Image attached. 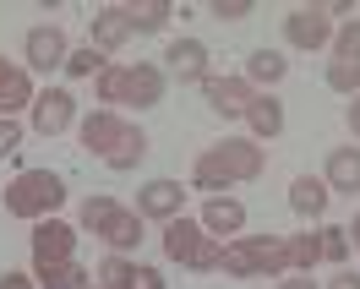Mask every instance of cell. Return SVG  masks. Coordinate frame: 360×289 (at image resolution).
Instances as JSON below:
<instances>
[{"label": "cell", "mask_w": 360, "mask_h": 289, "mask_svg": "<svg viewBox=\"0 0 360 289\" xmlns=\"http://www.w3.org/2000/svg\"><path fill=\"white\" fill-rule=\"evenodd\" d=\"M98 93H104V98H115V104H136V110H148V104H158V98H164V77H158V66L110 71Z\"/></svg>", "instance_id": "cell-1"}, {"label": "cell", "mask_w": 360, "mask_h": 289, "mask_svg": "<svg viewBox=\"0 0 360 289\" xmlns=\"http://www.w3.org/2000/svg\"><path fill=\"white\" fill-rule=\"evenodd\" d=\"M180 202H186V191L175 180H148L142 197H136V213L142 219H180Z\"/></svg>", "instance_id": "cell-2"}, {"label": "cell", "mask_w": 360, "mask_h": 289, "mask_svg": "<svg viewBox=\"0 0 360 289\" xmlns=\"http://www.w3.org/2000/svg\"><path fill=\"white\" fill-rule=\"evenodd\" d=\"M251 82H240V77H207V104L219 115H246L251 110Z\"/></svg>", "instance_id": "cell-3"}, {"label": "cell", "mask_w": 360, "mask_h": 289, "mask_svg": "<svg viewBox=\"0 0 360 289\" xmlns=\"http://www.w3.org/2000/svg\"><path fill=\"white\" fill-rule=\"evenodd\" d=\"M278 257H290V245H278V240H251V245H240V251H229L224 267H229V273H262V267H278Z\"/></svg>", "instance_id": "cell-4"}, {"label": "cell", "mask_w": 360, "mask_h": 289, "mask_svg": "<svg viewBox=\"0 0 360 289\" xmlns=\"http://www.w3.org/2000/svg\"><path fill=\"white\" fill-rule=\"evenodd\" d=\"M27 60L39 71H55L66 60V39H60V27H33L27 33Z\"/></svg>", "instance_id": "cell-5"}, {"label": "cell", "mask_w": 360, "mask_h": 289, "mask_svg": "<svg viewBox=\"0 0 360 289\" xmlns=\"http://www.w3.org/2000/svg\"><path fill=\"white\" fill-rule=\"evenodd\" d=\"M328 186L333 191H360V148H333L328 153Z\"/></svg>", "instance_id": "cell-6"}, {"label": "cell", "mask_w": 360, "mask_h": 289, "mask_svg": "<svg viewBox=\"0 0 360 289\" xmlns=\"http://www.w3.org/2000/svg\"><path fill=\"white\" fill-rule=\"evenodd\" d=\"M169 251H175V257H191V267H219V251H213V245H197V229H191V224H175V229H169Z\"/></svg>", "instance_id": "cell-7"}, {"label": "cell", "mask_w": 360, "mask_h": 289, "mask_svg": "<svg viewBox=\"0 0 360 289\" xmlns=\"http://www.w3.org/2000/svg\"><path fill=\"white\" fill-rule=\"evenodd\" d=\"M120 136H126V126H120L115 115H88V126H82V142H88L93 153H104V158H110V148Z\"/></svg>", "instance_id": "cell-8"}, {"label": "cell", "mask_w": 360, "mask_h": 289, "mask_svg": "<svg viewBox=\"0 0 360 289\" xmlns=\"http://www.w3.org/2000/svg\"><path fill=\"white\" fill-rule=\"evenodd\" d=\"M290 207L295 213H300V219H316V213H322V207H328V186H322V180H295L290 186Z\"/></svg>", "instance_id": "cell-9"}, {"label": "cell", "mask_w": 360, "mask_h": 289, "mask_svg": "<svg viewBox=\"0 0 360 289\" xmlns=\"http://www.w3.org/2000/svg\"><path fill=\"white\" fill-rule=\"evenodd\" d=\"M284 33H290V44H322V39H328V17H322V11H295L290 23H284Z\"/></svg>", "instance_id": "cell-10"}, {"label": "cell", "mask_w": 360, "mask_h": 289, "mask_svg": "<svg viewBox=\"0 0 360 289\" xmlns=\"http://www.w3.org/2000/svg\"><path fill=\"white\" fill-rule=\"evenodd\" d=\"M164 66H169V71H180V77H202V71H207V55H202V44L180 39V44H169V49H164Z\"/></svg>", "instance_id": "cell-11"}, {"label": "cell", "mask_w": 360, "mask_h": 289, "mask_svg": "<svg viewBox=\"0 0 360 289\" xmlns=\"http://www.w3.org/2000/svg\"><path fill=\"white\" fill-rule=\"evenodd\" d=\"M202 219H207V229H213V235H235V229L246 224V207H240L235 197H219V202H207Z\"/></svg>", "instance_id": "cell-12"}, {"label": "cell", "mask_w": 360, "mask_h": 289, "mask_svg": "<svg viewBox=\"0 0 360 289\" xmlns=\"http://www.w3.org/2000/svg\"><path fill=\"white\" fill-rule=\"evenodd\" d=\"M39 131H60V126H66L71 120V93L66 88H55V93H44V98H39Z\"/></svg>", "instance_id": "cell-13"}, {"label": "cell", "mask_w": 360, "mask_h": 289, "mask_svg": "<svg viewBox=\"0 0 360 289\" xmlns=\"http://www.w3.org/2000/svg\"><path fill=\"white\" fill-rule=\"evenodd\" d=\"M126 33H131L126 11H104V17L93 23V44H98V49H120V44H126Z\"/></svg>", "instance_id": "cell-14"}, {"label": "cell", "mask_w": 360, "mask_h": 289, "mask_svg": "<svg viewBox=\"0 0 360 289\" xmlns=\"http://www.w3.org/2000/svg\"><path fill=\"white\" fill-rule=\"evenodd\" d=\"M246 120H251V136H273L284 126V110H278V98H251Z\"/></svg>", "instance_id": "cell-15"}, {"label": "cell", "mask_w": 360, "mask_h": 289, "mask_svg": "<svg viewBox=\"0 0 360 289\" xmlns=\"http://www.w3.org/2000/svg\"><path fill=\"white\" fill-rule=\"evenodd\" d=\"M33 202H39V207H55V202H60V180H49V175L27 180L22 191H17V207H33Z\"/></svg>", "instance_id": "cell-16"}, {"label": "cell", "mask_w": 360, "mask_h": 289, "mask_svg": "<svg viewBox=\"0 0 360 289\" xmlns=\"http://www.w3.org/2000/svg\"><path fill=\"white\" fill-rule=\"evenodd\" d=\"M17 104H27V77L0 60V110H17Z\"/></svg>", "instance_id": "cell-17"}, {"label": "cell", "mask_w": 360, "mask_h": 289, "mask_svg": "<svg viewBox=\"0 0 360 289\" xmlns=\"http://www.w3.org/2000/svg\"><path fill=\"white\" fill-rule=\"evenodd\" d=\"M284 66H290V60H284L278 49H257L246 71H251V82H278V77H284Z\"/></svg>", "instance_id": "cell-18"}, {"label": "cell", "mask_w": 360, "mask_h": 289, "mask_svg": "<svg viewBox=\"0 0 360 289\" xmlns=\"http://www.w3.org/2000/svg\"><path fill=\"white\" fill-rule=\"evenodd\" d=\"M219 164H224V169H240V175H257V148H246V142H224V148H219Z\"/></svg>", "instance_id": "cell-19"}, {"label": "cell", "mask_w": 360, "mask_h": 289, "mask_svg": "<svg viewBox=\"0 0 360 289\" xmlns=\"http://www.w3.org/2000/svg\"><path fill=\"white\" fill-rule=\"evenodd\" d=\"M142 153H148V142H142V131H126V136H120V142L110 148V164H115V169H131V164H136Z\"/></svg>", "instance_id": "cell-20"}, {"label": "cell", "mask_w": 360, "mask_h": 289, "mask_svg": "<svg viewBox=\"0 0 360 289\" xmlns=\"http://www.w3.org/2000/svg\"><path fill=\"white\" fill-rule=\"evenodd\" d=\"M98 235H104V240H115V245H131L136 235H142V224H136L131 213H120V207H115V219L104 224V229H98Z\"/></svg>", "instance_id": "cell-21"}, {"label": "cell", "mask_w": 360, "mask_h": 289, "mask_svg": "<svg viewBox=\"0 0 360 289\" xmlns=\"http://www.w3.org/2000/svg\"><path fill=\"white\" fill-rule=\"evenodd\" d=\"M328 82H333L338 93H355L360 88V66L355 60H333V66H328Z\"/></svg>", "instance_id": "cell-22"}, {"label": "cell", "mask_w": 360, "mask_h": 289, "mask_svg": "<svg viewBox=\"0 0 360 289\" xmlns=\"http://www.w3.org/2000/svg\"><path fill=\"white\" fill-rule=\"evenodd\" d=\"M333 49H338V60H355V66H360V23H349V27H344Z\"/></svg>", "instance_id": "cell-23"}, {"label": "cell", "mask_w": 360, "mask_h": 289, "mask_svg": "<svg viewBox=\"0 0 360 289\" xmlns=\"http://www.w3.org/2000/svg\"><path fill=\"white\" fill-rule=\"evenodd\" d=\"M126 23H131V27H164V6H131Z\"/></svg>", "instance_id": "cell-24"}, {"label": "cell", "mask_w": 360, "mask_h": 289, "mask_svg": "<svg viewBox=\"0 0 360 289\" xmlns=\"http://www.w3.org/2000/svg\"><path fill=\"white\" fill-rule=\"evenodd\" d=\"M82 219H88V229H104V224L115 219V202H104V197L88 202V207H82Z\"/></svg>", "instance_id": "cell-25"}, {"label": "cell", "mask_w": 360, "mask_h": 289, "mask_svg": "<svg viewBox=\"0 0 360 289\" xmlns=\"http://www.w3.org/2000/svg\"><path fill=\"white\" fill-rule=\"evenodd\" d=\"M66 66H71V71H98V55H93V49H77Z\"/></svg>", "instance_id": "cell-26"}, {"label": "cell", "mask_w": 360, "mask_h": 289, "mask_svg": "<svg viewBox=\"0 0 360 289\" xmlns=\"http://www.w3.org/2000/svg\"><path fill=\"white\" fill-rule=\"evenodd\" d=\"M11 148H17V126H11V115H6V120H0V153H11Z\"/></svg>", "instance_id": "cell-27"}, {"label": "cell", "mask_w": 360, "mask_h": 289, "mask_svg": "<svg viewBox=\"0 0 360 289\" xmlns=\"http://www.w3.org/2000/svg\"><path fill=\"white\" fill-rule=\"evenodd\" d=\"M126 284H131V289H158V278H153V273H131Z\"/></svg>", "instance_id": "cell-28"}, {"label": "cell", "mask_w": 360, "mask_h": 289, "mask_svg": "<svg viewBox=\"0 0 360 289\" xmlns=\"http://www.w3.org/2000/svg\"><path fill=\"white\" fill-rule=\"evenodd\" d=\"M328 289H360V273H338V278H333Z\"/></svg>", "instance_id": "cell-29"}, {"label": "cell", "mask_w": 360, "mask_h": 289, "mask_svg": "<svg viewBox=\"0 0 360 289\" xmlns=\"http://www.w3.org/2000/svg\"><path fill=\"white\" fill-rule=\"evenodd\" d=\"M349 131L360 136V93H355V104H349Z\"/></svg>", "instance_id": "cell-30"}, {"label": "cell", "mask_w": 360, "mask_h": 289, "mask_svg": "<svg viewBox=\"0 0 360 289\" xmlns=\"http://www.w3.org/2000/svg\"><path fill=\"white\" fill-rule=\"evenodd\" d=\"M278 289H316L311 278H290V284H278Z\"/></svg>", "instance_id": "cell-31"}, {"label": "cell", "mask_w": 360, "mask_h": 289, "mask_svg": "<svg viewBox=\"0 0 360 289\" xmlns=\"http://www.w3.org/2000/svg\"><path fill=\"white\" fill-rule=\"evenodd\" d=\"M355 245H360V219H355Z\"/></svg>", "instance_id": "cell-32"}]
</instances>
